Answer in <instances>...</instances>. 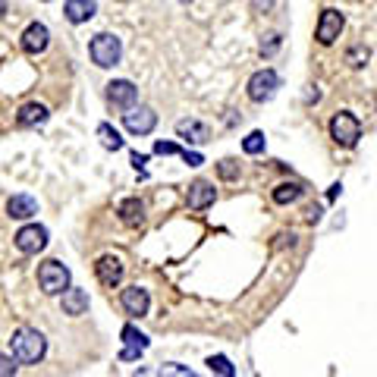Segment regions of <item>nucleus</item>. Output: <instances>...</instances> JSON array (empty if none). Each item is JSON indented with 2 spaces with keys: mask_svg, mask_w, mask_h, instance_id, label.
<instances>
[{
  "mask_svg": "<svg viewBox=\"0 0 377 377\" xmlns=\"http://www.w3.org/2000/svg\"><path fill=\"white\" fill-rule=\"evenodd\" d=\"M280 44H283L280 35H267V41H261V57H274L280 51Z\"/></svg>",
  "mask_w": 377,
  "mask_h": 377,
  "instance_id": "26",
  "label": "nucleus"
},
{
  "mask_svg": "<svg viewBox=\"0 0 377 377\" xmlns=\"http://www.w3.org/2000/svg\"><path fill=\"white\" fill-rule=\"evenodd\" d=\"M120 220H123L126 226H141L145 224V205H141L139 198H126L123 205H120Z\"/></svg>",
  "mask_w": 377,
  "mask_h": 377,
  "instance_id": "19",
  "label": "nucleus"
},
{
  "mask_svg": "<svg viewBox=\"0 0 377 377\" xmlns=\"http://www.w3.org/2000/svg\"><path fill=\"white\" fill-rule=\"evenodd\" d=\"M16 123L19 126H41V123H47V107L44 104H25L23 110L16 113Z\"/></svg>",
  "mask_w": 377,
  "mask_h": 377,
  "instance_id": "20",
  "label": "nucleus"
},
{
  "mask_svg": "<svg viewBox=\"0 0 377 377\" xmlns=\"http://www.w3.org/2000/svg\"><path fill=\"white\" fill-rule=\"evenodd\" d=\"M47 41H51V32H47L44 23H32L29 29L23 32V51L25 53H41V51H47Z\"/></svg>",
  "mask_w": 377,
  "mask_h": 377,
  "instance_id": "14",
  "label": "nucleus"
},
{
  "mask_svg": "<svg viewBox=\"0 0 377 377\" xmlns=\"http://www.w3.org/2000/svg\"><path fill=\"white\" fill-rule=\"evenodd\" d=\"M220 177L224 179H236V173H239V167H236V160H220Z\"/></svg>",
  "mask_w": 377,
  "mask_h": 377,
  "instance_id": "28",
  "label": "nucleus"
},
{
  "mask_svg": "<svg viewBox=\"0 0 377 377\" xmlns=\"http://www.w3.org/2000/svg\"><path fill=\"white\" fill-rule=\"evenodd\" d=\"M89 312V293L85 289H66L63 293V314L79 318V314Z\"/></svg>",
  "mask_w": 377,
  "mask_h": 377,
  "instance_id": "18",
  "label": "nucleus"
},
{
  "mask_svg": "<svg viewBox=\"0 0 377 377\" xmlns=\"http://www.w3.org/2000/svg\"><path fill=\"white\" fill-rule=\"evenodd\" d=\"M242 151L245 154H261L264 151V132H248V136L242 139Z\"/></svg>",
  "mask_w": 377,
  "mask_h": 377,
  "instance_id": "25",
  "label": "nucleus"
},
{
  "mask_svg": "<svg viewBox=\"0 0 377 377\" xmlns=\"http://www.w3.org/2000/svg\"><path fill=\"white\" fill-rule=\"evenodd\" d=\"M6 214H10L13 220H29L38 214V201L32 198V195H13V198L6 201Z\"/></svg>",
  "mask_w": 377,
  "mask_h": 377,
  "instance_id": "16",
  "label": "nucleus"
},
{
  "mask_svg": "<svg viewBox=\"0 0 377 377\" xmlns=\"http://www.w3.org/2000/svg\"><path fill=\"white\" fill-rule=\"evenodd\" d=\"M302 198V186L299 183H280L274 188V201L277 205H293V201Z\"/></svg>",
  "mask_w": 377,
  "mask_h": 377,
  "instance_id": "21",
  "label": "nucleus"
},
{
  "mask_svg": "<svg viewBox=\"0 0 377 377\" xmlns=\"http://www.w3.org/2000/svg\"><path fill=\"white\" fill-rule=\"evenodd\" d=\"M154 154H160V158H170V154H179V148L173 145V141H158V145H154Z\"/></svg>",
  "mask_w": 377,
  "mask_h": 377,
  "instance_id": "29",
  "label": "nucleus"
},
{
  "mask_svg": "<svg viewBox=\"0 0 377 377\" xmlns=\"http://www.w3.org/2000/svg\"><path fill=\"white\" fill-rule=\"evenodd\" d=\"M123 274H126V267L117 255H101V258L94 261V277L101 280V286H110V289L120 286Z\"/></svg>",
  "mask_w": 377,
  "mask_h": 377,
  "instance_id": "8",
  "label": "nucleus"
},
{
  "mask_svg": "<svg viewBox=\"0 0 377 377\" xmlns=\"http://www.w3.org/2000/svg\"><path fill=\"white\" fill-rule=\"evenodd\" d=\"M330 136H333L336 145L355 148L359 139H362V123L349 110H340V113H333V120H330Z\"/></svg>",
  "mask_w": 377,
  "mask_h": 377,
  "instance_id": "4",
  "label": "nucleus"
},
{
  "mask_svg": "<svg viewBox=\"0 0 377 377\" xmlns=\"http://www.w3.org/2000/svg\"><path fill=\"white\" fill-rule=\"evenodd\" d=\"M107 101L117 104V107H123V110H129V107L139 101V89L129 82V79H113V82L107 85Z\"/></svg>",
  "mask_w": 377,
  "mask_h": 377,
  "instance_id": "10",
  "label": "nucleus"
},
{
  "mask_svg": "<svg viewBox=\"0 0 377 377\" xmlns=\"http://www.w3.org/2000/svg\"><path fill=\"white\" fill-rule=\"evenodd\" d=\"M4 13H6V0H0V16H4Z\"/></svg>",
  "mask_w": 377,
  "mask_h": 377,
  "instance_id": "34",
  "label": "nucleus"
},
{
  "mask_svg": "<svg viewBox=\"0 0 377 377\" xmlns=\"http://www.w3.org/2000/svg\"><path fill=\"white\" fill-rule=\"evenodd\" d=\"M177 136L192 141V145H205L207 139H211V129H207L205 123H198V120H179L177 123Z\"/></svg>",
  "mask_w": 377,
  "mask_h": 377,
  "instance_id": "17",
  "label": "nucleus"
},
{
  "mask_svg": "<svg viewBox=\"0 0 377 377\" xmlns=\"http://www.w3.org/2000/svg\"><path fill=\"white\" fill-rule=\"evenodd\" d=\"M123 343L126 346H123V352H120V362H136L148 349V336L139 333V327H132V324L123 327Z\"/></svg>",
  "mask_w": 377,
  "mask_h": 377,
  "instance_id": "11",
  "label": "nucleus"
},
{
  "mask_svg": "<svg viewBox=\"0 0 377 377\" xmlns=\"http://www.w3.org/2000/svg\"><path fill=\"white\" fill-rule=\"evenodd\" d=\"M123 126L132 132V136H148V132L158 126V113L151 107H129L123 113Z\"/></svg>",
  "mask_w": 377,
  "mask_h": 377,
  "instance_id": "7",
  "label": "nucleus"
},
{
  "mask_svg": "<svg viewBox=\"0 0 377 377\" xmlns=\"http://www.w3.org/2000/svg\"><path fill=\"white\" fill-rule=\"evenodd\" d=\"M120 302H123L126 314H132V318L148 314V305H151V299H148V293L141 286H126L123 293H120Z\"/></svg>",
  "mask_w": 377,
  "mask_h": 377,
  "instance_id": "13",
  "label": "nucleus"
},
{
  "mask_svg": "<svg viewBox=\"0 0 377 377\" xmlns=\"http://www.w3.org/2000/svg\"><path fill=\"white\" fill-rule=\"evenodd\" d=\"M368 60H371V51H368L365 44H355V47H349L346 51V63L352 66V70H362Z\"/></svg>",
  "mask_w": 377,
  "mask_h": 377,
  "instance_id": "23",
  "label": "nucleus"
},
{
  "mask_svg": "<svg viewBox=\"0 0 377 377\" xmlns=\"http://www.w3.org/2000/svg\"><path fill=\"white\" fill-rule=\"evenodd\" d=\"M38 286L47 295H63L70 289V267H63L60 261H44L38 267Z\"/></svg>",
  "mask_w": 377,
  "mask_h": 377,
  "instance_id": "3",
  "label": "nucleus"
},
{
  "mask_svg": "<svg viewBox=\"0 0 377 377\" xmlns=\"http://www.w3.org/2000/svg\"><path fill=\"white\" fill-rule=\"evenodd\" d=\"M94 13H98V4H94V0H66V6H63V16L70 19L72 25L89 23Z\"/></svg>",
  "mask_w": 377,
  "mask_h": 377,
  "instance_id": "15",
  "label": "nucleus"
},
{
  "mask_svg": "<svg viewBox=\"0 0 377 377\" xmlns=\"http://www.w3.org/2000/svg\"><path fill=\"white\" fill-rule=\"evenodd\" d=\"M16 355H4L0 352V377H13L16 374Z\"/></svg>",
  "mask_w": 377,
  "mask_h": 377,
  "instance_id": "27",
  "label": "nucleus"
},
{
  "mask_svg": "<svg viewBox=\"0 0 377 377\" xmlns=\"http://www.w3.org/2000/svg\"><path fill=\"white\" fill-rule=\"evenodd\" d=\"M10 349H13V355H16L23 365H35V362L44 359L47 343H44V336L38 333L35 327H19L16 333H13V340H10Z\"/></svg>",
  "mask_w": 377,
  "mask_h": 377,
  "instance_id": "1",
  "label": "nucleus"
},
{
  "mask_svg": "<svg viewBox=\"0 0 377 377\" xmlns=\"http://www.w3.org/2000/svg\"><path fill=\"white\" fill-rule=\"evenodd\" d=\"M164 374H192V371H188V368H179V365H167Z\"/></svg>",
  "mask_w": 377,
  "mask_h": 377,
  "instance_id": "32",
  "label": "nucleus"
},
{
  "mask_svg": "<svg viewBox=\"0 0 377 377\" xmlns=\"http://www.w3.org/2000/svg\"><path fill=\"white\" fill-rule=\"evenodd\" d=\"M132 164H136V170H141V167L148 164V158L145 154H139V151H132Z\"/></svg>",
  "mask_w": 377,
  "mask_h": 377,
  "instance_id": "31",
  "label": "nucleus"
},
{
  "mask_svg": "<svg viewBox=\"0 0 377 377\" xmlns=\"http://www.w3.org/2000/svg\"><path fill=\"white\" fill-rule=\"evenodd\" d=\"M183 160H186L188 167H201V164H205V160H201V154H198V151H183Z\"/></svg>",
  "mask_w": 377,
  "mask_h": 377,
  "instance_id": "30",
  "label": "nucleus"
},
{
  "mask_svg": "<svg viewBox=\"0 0 377 377\" xmlns=\"http://www.w3.org/2000/svg\"><path fill=\"white\" fill-rule=\"evenodd\" d=\"M214 198H217V192H214V186L207 183V179H195V183L188 186V195H186V201H188L192 211H205V207H211Z\"/></svg>",
  "mask_w": 377,
  "mask_h": 377,
  "instance_id": "12",
  "label": "nucleus"
},
{
  "mask_svg": "<svg viewBox=\"0 0 377 377\" xmlns=\"http://www.w3.org/2000/svg\"><path fill=\"white\" fill-rule=\"evenodd\" d=\"M44 245H47V230L44 226L29 224V226H23V230L16 233V248L23 255H38Z\"/></svg>",
  "mask_w": 377,
  "mask_h": 377,
  "instance_id": "9",
  "label": "nucleus"
},
{
  "mask_svg": "<svg viewBox=\"0 0 377 377\" xmlns=\"http://www.w3.org/2000/svg\"><path fill=\"white\" fill-rule=\"evenodd\" d=\"M98 139H101V145H104L107 151H120V148H123V136H120L110 123H101L98 126Z\"/></svg>",
  "mask_w": 377,
  "mask_h": 377,
  "instance_id": "22",
  "label": "nucleus"
},
{
  "mask_svg": "<svg viewBox=\"0 0 377 377\" xmlns=\"http://www.w3.org/2000/svg\"><path fill=\"white\" fill-rule=\"evenodd\" d=\"M343 25H346V16H343L340 10H333V6H327L324 13H321V19H318V44H324V47H330L340 38V32H343Z\"/></svg>",
  "mask_w": 377,
  "mask_h": 377,
  "instance_id": "6",
  "label": "nucleus"
},
{
  "mask_svg": "<svg viewBox=\"0 0 377 377\" xmlns=\"http://www.w3.org/2000/svg\"><path fill=\"white\" fill-rule=\"evenodd\" d=\"M207 368H211V374H220V377H233L236 374V368L230 365L226 355H211V359H207Z\"/></svg>",
  "mask_w": 377,
  "mask_h": 377,
  "instance_id": "24",
  "label": "nucleus"
},
{
  "mask_svg": "<svg viewBox=\"0 0 377 377\" xmlns=\"http://www.w3.org/2000/svg\"><path fill=\"white\" fill-rule=\"evenodd\" d=\"M248 98L255 101V104H264V101H271L274 94L280 89V76L274 70H258L252 79H248Z\"/></svg>",
  "mask_w": 377,
  "mask_h": 377,
  "instance_id": "5",
  "label": "nucleus"
},
{
  "mask_svg": "<svg viewBox=\"0 0 377 377\" xmlns=\"http://www.w3.org/2000/svg\"><path fill=\"white\" fill-rule=\"evenodd\" d=\"M89 53H91L94 66L107 70V66H117L120 63V57H123V41H120L117 35H110V32H101V35L91 38Z\"/></svg>",
  "mask_w": 377,
  "mask_h": 377,
  "instance_id": "2",
  "label": "nucleus"
},
{
  "mask_svg": "<svg viewBox=\"0 0 377 377\" xmlns=\"http://www.w3.org/2000/svg\"><path fill=\"white\" fill-rule=\"evenodd\" d=\"M261 6H264V10H271V0H255V10H261Z\"/></svg>",
  "mask_w": 377,
  "mask_h": 377,
  "instance_id": "33",
  "label": "nucleus"
},
{
  "mask_svg": "<svg viewBox=\"0 0 377 377\" xmlns=\"http://www.w3.org/2000/svg\"><path fill=\"white\" fill-rule=\"evenodd\" d=\"M183 4H192V0H183Z\"/></svg>",
  "mask_w": 377,
  "mask_h": 377,
  "instance_id": "35",
  "label": "nucleus"
}]
</instances>
